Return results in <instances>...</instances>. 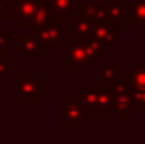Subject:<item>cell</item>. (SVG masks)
I'll list each match as a JSON object with an SVG mask.
<instances>
[{
    "instance_id": "cell-1",
    "label": "cell",
    "mask_w": 145,
    "mask_h": 144,
    "mask_svg": "<svg viewBox=\"0 0 145 144\" xmlns=\"http://www.w3.org/2000/svg\"><path fill=\"white\" fill-rule=\"evenodd\" d=\"M83 43H85V41L75 39L74 35H70V33L63 28V35H61L59 43H57V59H59L61 63H64L68 70H74V69L90 70L92 69L94 61L88 57Z\"/></svg>"
},
{
    "instance_id": "cell-2",
    "label": "cell",
    "mask_w": 145,
    "mask_h": 144,
    "mask_svg": "<svg viewBox=\"0 0 145 144\" xmlns=\"http://www.w3.org/2000/svg\"><path fill=\"white\" fill-rule=\"evenodd\" d=\"M17 83L7 87V94L13 96L18 104H40L42 96H40V89H42V81L35 78L33 70L29 69H17Z\"/></svg>"
},
{
    "instance_id": "cell-3",
    "label": "cell",
    "mask_w": 145,
    "mask_h": 144,
    "mask_svg": "<svg viewBox=\"0 0 145 144\" xmlns=\"http://www.w3.org/2000/svg\"><path fill=\"white\" fill-rule=\"evenodd\" d=\"M90 118H92V113L83 107L79 94H68L66 100L57 105V126L63 129L64 127H83V124Z\"/></svg>"
},
{
    "instance_id": "cell-4",
    "label": "cell",
    "mask_w": 145,
    "mask_h": 144,
    "mask_svg": "<svg viewBox=\"0 0 145 144\" xmlns=\"http://www.w3.org/2000/svg\"><path fill=\"white\" fill-rule=\"evenodd\" d=\"M79 98H81L83 107L90 113H99L101 120H106L108 113L114 111V98L103 87H85Z\"/></svg>"
},
{
    "instance_id": "cell-5",
    "label": "cell",
    "mask_w": 145,
    "mask_h": 144,
    "mask_svg": "<svg viewBox=\"0 0 145 144\" xmlns=\"http://www.w3.org/2000/svg\"><path fill=\"white\" fill-rule=\"evenodd\" d=\"M39 6L40 0H13L9 4V18L15 20L17 28H29V22Z\"/></svg>"
},
{
    "instance_id": "cell-6",
    "label": "cell",
    "mask_w": 145,
    "mask_h": 144,
    "mask_svg": "<svg viewBox=\"0 0 145 144\" xmlns=\"http://www.w3.org/2000/svg\"><path fill=\"white\" fill-rule=\"evenodd\" d=\"M61 35H63V28H61L59 22L40 26V28H33V41L37 43L40 54H48L53 46H57Z\"/></svg>"
},
{
    "instance_id": "cell-7",
    "label": "cell",
    "mask_w": 145,
    "mask_h": 144,
    "mask_svg": "<svg viewBox=\"0 0 145 144\" xmlns=\"http://www.w3.org/2000/svg\"><path fill=\"white\" fill-rule=\"evenodd\" d=\"M63 28L66 30L70 35H74L75 39H79V41H90V39H92L94 24L81 13V9H79L77 13H74L72 17H68L66 24H64Z\"/></svg>"
},
{
    "instance_id": "cell-8",
    "label": "cell",
    "mask_w": 145,
    "mask_h": 144,
    "mask_svg": "<svg viewBox=\"0 0 145 144\" xmlns=\"http://www.w3.org/2000/svg\"><path fill=\"white\" fill-rule=\"evenodd\" d=\"M15 50H17V54L24 55V59L28 63H31V61L37 63L42 57V54H40L37 43L33 41V37H28V35H17V39H15Z\"/></svg>"
},
{
    "instance_id": "cell-9",
    "label": "cell",
    "mask_w": 145,
    "mask_h": 144,
    "mask_svg": "<svg viewBox=\"0 0 145 144\" xmlns=\"http://www.w3.org/2000/svg\"><path fill=\"white\" fill-rule=\"evenodd\" d=\"M85 0H48L50 9L57 18H68L83 7Z\"/></svg>"
},
{
    "instance_id": "cell-10",
    "label": "cell",
    "mask_w": 145,
    "mask_h": 144,
    "mask_svg": "<svg viewBox=\"0 0 145 144\" xmlns=\"http://www.w3.org/2000/svg\"><path fill=\"white\" fill-rule=\"evenodd\" d=\"M121 74H123V70L118 69L114 61H101L99 63V87L108 90L121 78Z\"/></svg>"
},
{
    "instance_id": "cell-11",
    "label": "cell",
    "mask_w": 145,
    "mask_h": 144,
    "mask_svg": "<svg viewBox=\"0 0 145 144\" xmlns=\"http://www.w3.org/2000/svg\"><path fill=\"white\" fill-rule=\"evenodd\" d=\"M114 113H116L118 120H129L134 115V107H132V98L131 92H121L114 94Z\"/></svg>"
},
{
    "instance_id": "cell-12",
    "label": "cell",
    "mask_w": 145,
    "mask_h": 144,
    "mask_svg": "<svg viewBox=\"0 0 145 144\" xmlns=\"http://www.w3.org/2000/svg\"><path fill=\"white\" fill-rule=\"evenodd\" d=\"M105 18H106V24L110 28L118 30V28H123L125 26V9L121 6V2H108L105 4Z\"/></svg>"
},
{
    "instance_id": "cell-13",
    "label": "cell",
    "mask_w": 145,
    "mask_h": 144,
    "mask_svg": "<svg viewBox=\"0 0 145 144\" xmlns=\"http://www.w3.org/2000/svg\"><path fill=\"white\" fill-rule=\"evenodd\" d=\"M125 18L132 22L134 28H145V0H134L129 6H123Z\"/></svg>"
},
{
    "instance_id": "cell-14",
    "label": "cell",
    "mask_w": 145,
    "mask_h": 144,
    "mask_svg": "<svg viewBox=\"0 0 145 144\" xmlns=\"http://www.w3.org/2000/svg\"><path fill=\"white\" fill-rule=\"evenodd\" d=\"M53 22H59V18L53 15V11L50 9L48 6V0H40V6L37 9V13L33 15L31 22H29V28H40V26H48L53 24Z\"/></svg>"
},
{
    "instance_id": "cell-15",
    "label": "cell",
    "mask_w": 145,
    "mask_h": 144,
    "mask_svg": "<svg viewBox=\"0 0 145 144\" xmlns=\"http://www.w3.org/2000/svg\"><path fill=\"white\" fill-rule=\"evenodd\" d=\"M81 13L88 18L92 24H106V18H105V7L103 4L97 2H85L81 7Z\"/></svg>"
},
{
    "instance_id": "cell-16",
    "label": "cell",
    "mask_w": 145,
    "mask_h": 144,
    "mask_svg": "<svg viewBox=\"0 0 145 144\" xmlns=\"http://www.w3.org/2000/svg\"><path fill=\"white\" fill-rule=\"evenodd\" d=\"M92 39L97 41V43H101V44H105V46H110L112 43H116L118 33H116V30L110 28L108 24H94Z\"/></svg>"
},
{
    "instance_id": "cell-17",
    "label": "cell",
    "mask_w": 145,
    "mask_h": 144,
    "mask_svg": "<svg viewBox=\"0 0 145 144\" xmlns=\"http://www.w3.org/2000/svg\"><path fill=\"white\" fill-rule=\"evenodd\" d=\"M127 79L131 87H145V63H132V67L127 70Z\"/></svg>"
},
{
    "instance_id": "cell-18",
    "label": "cell",
    "mask_w": 145,
    "mask_h": 144,
    "mask_svg": "<svg viewBox=\"0 0 145 144\" xmlns=\"http://www.w3.org/2000/svg\"><path fill=\"white\" fill-rule=\"evenodd\" d=\"M83 44H85V50H86V54H88V57L92 59V61H96L97 57H101V55H105L106 52H108V46H105V44L97 43V41H94V39L85 41Z\"/></svg>"
},
{
    "instance_id": "cell-19",
    "label": "cell",
    "mask_w": 145,
    "mask_h": 144,
    "mask_svg": "<svg viewBox=\"0 0 145 144\" xmlns=\"http://www.w3.org/2000/svg\"><path fill=\"white\" fill-rule=\"evenodd\" d=\"M131 98L134 111H145V87H131Z\"/></svg>"
},
{
    "instance_id": "cell-20",
    "label": "cell",
    "mask_w": 145,
    "mask_h": 144,
    "mask_svg": "<svg viewBox=\"0 0 145 144\" xmlns=\"http://www.w3.org/2000/svg\"><path fill=\"white\" fill-rule=\"evenodd\" d=\"M13 70H17L15 61H11V59H7V61H0V79L9 78V74H11Z\"/></svg>"
},
{
    "instance_id": "cell-21",
    "label": "cell",
    "mask_w": 145,
    "mask_h": 144,
    "mask_svg": "<svg viewBox=\"0 0 145 144\" xmlns=\"http://www.w3.org/2000/svg\"><path fill=\"white\" fill-rule=\"evenodd\" d=\"M7 41H9V28L0 26V44H2V46H7Z\"/></svg>"
},
{
    "instance_id": "cell-22",
    "label": "cell",
    "mask_w": 145,
    "mask_h": 144,
    "mask_svg": "<svg viewBox=\"0 0 145 144\" xmlns=\"http://www.w3.org/2000/svg\"><path fill=\"white\" fill-rule=\"evenodd\" d=\"M0 18H9V4L0 2Z\"/></svg>"
},
{
    "instance_id": "cell-23",
    "label": "cell",
    "mask_w": 145,
    "mask_h": 144,
    "mask_svg": "<svg viewBox=\"0 0 145 144\" xmlns=\"http://www.w3.org/2000/svg\"><path fill=\"white\" fill-rule=\"evenodd\" d=\"M0 61H7V46L0 44Z\"/></svg>"
},
{
    "instance_id": "cell-24",
    "label": "cell",
    "mask_w": 145,
    "mask_h": 144,
    "mask_svg": "<svg viewBox=\"0 0 145 144\" xmlns=\"http://www.w3.org/2000/svg\"><path fill=\"white\" fill-rule=\"evenodd\" d=\"M92 2H97V4H103V6H105V4H108V2H120V0H92Z\"/></svg>"
}]
</instances>
